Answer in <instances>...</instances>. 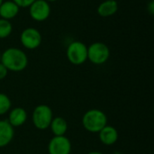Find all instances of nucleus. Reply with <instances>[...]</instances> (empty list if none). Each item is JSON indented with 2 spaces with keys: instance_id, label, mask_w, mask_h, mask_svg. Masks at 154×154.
Instances as JSON below:
<instances>
[{
  "instance_id": "nucleus-23",
  "label": "nucleus",
  "mask_w": 154,
  "mask_h": 154,
  "mask_svg": "<svg viewBox=\"0 0 154 154\" xmlns=\"http://www.w3.org/2000/svg\"><path fill=\"white\" fill-rule=\"evenodd\" d=\"M0 61H1V53H0Z\"/></svg>"
},
{
  "instance_id": "nucleus-18",
  "label": "nucleus",
  "mask_w": 154,
  "mask_h": 154,
  "mask_svg": "<svg viewBox=\"0 0 154 154\" xmlns=\"http://www.w3.org/2000/svg\"><path fill=\"white\" fill-rule=\"evenodd\" d=\"M7 74H8V69L0 62V80L5 79Z\"/></svg>"
},
{
  "instance_id": "nucleus-10",
  "label": "nucleus",
  "mask_w": 154,
  "mask_h": 154,
  "mask_svg": "<svg viewBox=\"0 0 154 154\" xmlns=\"http://www.w3.org/2000/svg\"><path fill=\"white\" fill-rule=\"evenodd\" d=\"M98 137H99L100 142L104 145L111 146L118 141L119 134H118V131L116 130V127L106 125L98 133Z\"/></svg>"
},
{
  "instance_id": "nucleus-20",
  "label": "nucleus",
  "mask_w": 154,
  "mask_h": 154,
  "mask_svg": "<svg viewBox=\"0 0 154 154\" xmlns=\"http://www.w3.org/2000/svg\"><path fill=\"white\" fill-rule=\"evenodd\" d=\"M88 154H104V153H102L101 152H97V151H93V152H88Z\"/></svg>"
},
{
  "instance_id": "nucleus-9",
  "label": "nucleus",
  "mask_w": 154,
  "mask_h": 154,
  "mask_svg": "<svg viewBox=\"0 0 154 154\" xmlns=\"http://www.w3.org/2000/svg\"><path fill=\"white\" fill-rule=\"evenodd\" d=\"M27 119L28 114L26 110L23 107H14L13 109H10V111L8 112L7 121L14 128L23 125L26 123Z\"/></svg>"
},
{
  "instance_id": "nucleus-16",
  "label": "nucleus",
  "mask_w": 154,
  "mask_h": 154,
  "mask_svg": "<svg viewBox=\"0 0 154 154\" xmlns=\"http://www.w3.org/2000/svg\"><path fill=\"white\" fill-rule=\"evenodd\" d=\"M12 107V101L10 97L5 94L0 93V116L7 114Z\"/></svg>"
},
{
  "instance_id": "nucleus-7",
  "label": "nucleus",
  "mask_w": 154,
  "mask_h": 154,
  "mask_svg": "<svg viewBox=\"0 0 154 154\" xmlns=\"http://www.w3.org/2000/svg\"><path fill=\"white\" fill-rule=\"evenodd\" d=\"M28 8L30 17L36 22L46 21L50 17L51 12V5L46 0H35Z\"/></svg>"
},
{
  "instance_id": "nucleus-12",
  "label": "nucleus",
  "mask_w": 154,
  "mask_h": 154,
  "mask_svg": "<svg viewBox=\"0 0 154 154\" xmlns=\"http://www.w3.org/2000/svg\"><path fill=\"white\" fill-rule=\"evenodd\" d=\"M20 7L13 0L4 1L0 5V18L10 21L18 15Z\"/></svg>"
},
{
  "instance_id": "nucleus-21",
  "label": "nucleus",
  "mask_w": 154,
  "mask_h": 154,
  "mask_svg": "<svg viewBox=\"0 0 154 154\" xmlns=\"http://www.w3.org/2000/svg\"><path fill=\"white\" fill-rule=\"evenodd\" d=\"M47 2H49V3H51V2H56V1H58V0H46Z\"/></svg>"
},
{
  "instance_id": "nucleus-5",
  "label": "nucleus",
  "mask_w": 154,
  "mask_h": 154,
  "mask_svg": "<svg viewBox=\"0 0 154 154\" xmlns=\"http://www.w3.org/2000/svg\"><path fill=\"white\" fill-rule=\"evenodd\" d=\"M110 57L108 46L102 42H95L88 46V60L94 65L105 64Z\"/></svg>"
},
{
  "instance_id": "nucleus-17",
  "label": "nucleus",
  "mask_w": 154,
  "mask_h": 154,
  "mask_svg": "<svg viewBox=\"0 0 154 154\" xmlns=\"http://www.w3.org/2000/svg\"><path fill=\"white\" fill-rule=\"evenodd\" d=\"M20 8H28L35 0H13Z\"/></svg>"
},
{
  "instance_id": "nucleus-3",
  "label": "nucleus",
  "mask_w": 154,
  "mask_h": 154,
  "mask_svg": "<svg viewBox=\"0 0 154 154\" xmlns=\"http://www.w3.org/2000/svg\"><path fill=\"white\" fill-rule=\"evenodd\" d=\"M53 117L54 116L51 108L45 104H41L35 106L32 115V124L38 130L48 129Z\"/></svg>"
},
{
  "instance_id": "nucleus-22",
  "label": "nucleus",
  "mask_w": 154,
  "mask_h": 154,
  "mask_svg": "<svg viewBox=\"0 0 154 154\" xmlns=\"http://www.w3.org/2000/svg\"><path fill=\"white\" fill-rule=\"evenodd\" d=\"M3 2H4V0H0V5H1V4H2Z\"/></svg>"
},
{
  "instance_id": "nucleus-14",
  "label": "nucleus",
  "mask_w": 154,
  "mask_h": 154,
  "mask_svg": "<svg viewBox=\"0 0 154 154\" xmlns=\"http://www.w3.org/2000/svg\"><path fill=\"white\" fill-rule=\"evenodd\" d=\"M49 128L54 136H63L68 132L69 125L65 118L61 116H56L53 117Z\"/></svg>"
},
{
  "instance_id": "nucleus-11",
  "label": "nucleus",
  "mask_w": 154,
  "mask_h": 154,
  "mask_svg": "<svg viewBox=\"0 0 154 154\" xmlns=\"http://www.w3.org/2000/svg\"><path fill=\"white\" fill-rule=\"evenodd\" d=\"M14 137V128L7 119L0 120V148L7 146Z\"/></svg>"
},
{
  "instance_id": "nucleus-4",
  "label": "nucleus",
  "mask_w": 154,
  "mask_h": 154,
  "mask_svg": "<svg viewBox=\"0 0 154 154\" xmlns=\"http://www.w3.org/2000/svg\"><path fill=\"white\" fill-rule=\"evenodd\" d=\"M66 56L71 64L82 65L88 60V46L80 41H73L67 47Z\"/></svg>"
},
{
  "instance_id": "nucleus-13",
  "label": "nucleus",
  "mask_w": 154,
  "mask_h": 154,
  "mask_svg": "<svg viewBox=\"0 0 154 154\" xmlns=\"http://www.w3.org/2000/svg\"><path fill=\"white\" fill-rule=\"evenodd\" d=\"M118 11V3L116 0H105L99 4L97 12L101 17H110Z\"/></svg>"
},
{
  "instance_id": "nucleus-6",
  "label": "nucleus",
  "mask_w": 154,
  "mask_h": 154,
  "mask_svg": "<svg viewBox=\"0 0 154 154\" xmlns=\"http://www.w3.org/2000/svg\"><path fill=\"white\" fill-rule=\"evenodd\" d=\"M42 37L39 30L34 27L23 29L20 34V42L27 50H35L42 44Z\"/></svg>"
},
{
  "instance_id": "nucleus-1",
  "label": "nucleus",
  "mask_w": 154,
  "mask_h": 154,
  "mask_svg": "<svg viewBox=\"0 0 154 154\" xmlns=\"http://www.w3.org/2000/svg\"><path fill=\"white\" fill-rule=\"evenodd\" d=\"M0 62L8 69V71L20 72L26 69L29 60L26 53L23 50L10 47L1 53Z\"/></svg>"
},
{
  "instance_id": "nucleus-19",
  "label": "nucleus",
  "mask_w": 154,
  "mask_h": 154,
  "mask_svg": "<svg viewBox=\"0 0 154 154\" xmlns=\"http://www.w3.org/2000/svg\"><path fill=\"white\" fill-rule=\"evenodd\" d=\"M147 11L150 13V14H153L154 13V2L153 0H151L150 1V3L148 4V5H147Z\"/></svg>"
},
{
  "instance_id": "nucleus-2",
  "label": "nucleus",
  "mask_w": 154,
  "mask_h": 154,
  "mask_svg": "<svg viewBox=\"0 0 154 154\" xmlns=\"http://www.w3.org/2000/svg\"><path fill=\"white\" fill-rule=\"evenodd\" d=\"M107 125V116L100 109H89L82 117V125L89 133L98 134Z\"/></svg>"
},
{
  "instance_id": "nucleus-15",
  "label": "nucleus",
  "mask_w": 154,
  "mask_h": 154,
  "mask_svg": "<svg viewBox=\"0 0 154 154\" xmlns=\"http://www.w3.org/2000/svg\"><path fill=\"white\" fill-rule=\"evenodd\" d=\"M13 24L10 21L0 18V39H5L11 35Z\"/></svg>"
},
{
  "instance_id": "nucleus-8",
  "label": "nucleus",
  "mask_w": 154,
  "mask_h": 154,
  "mask_svg": "<svg viewBox=\"0 0 154 154\" xmlns=\"http://www.w3.org/2000/svg\"><path fill=\"white\" fill-rule=\"evenodd\" d=\"M71 149V142L65 135L53 136L48 144L49 154H70Z\"/></svg>"
}]
</instances>
